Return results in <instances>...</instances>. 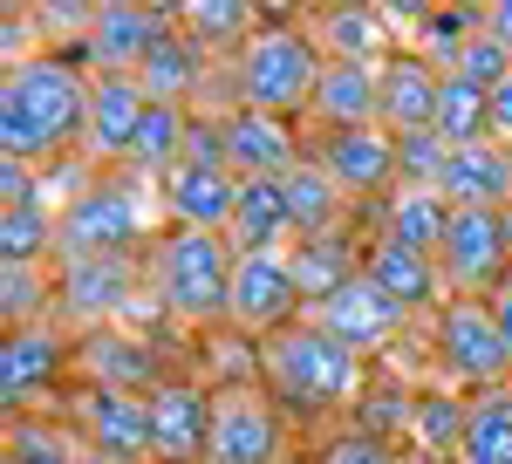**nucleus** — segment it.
Segmentation results:
<instances>
[{
    "label": "nucleus",
    "instance_id": "obj_1",
    "mask_svg": "<svg viewBox=\"0 0 512 464\" xmlns=\"http://www.w3.org/2000/svg\"><path fill=\"white\" fill-rule=\"evenodd\" d=\"M89 96L96 76H82L69 55H28L21 69H7L0 89V157L14 164H48L76 137H89Z\"/></svg>",
    "mask_w": 512,
    "mask_h": 464
},
{
    "label": "nucleus",
    "instance_id": "obj_2",
    "mask_svg": "<svg viewBox=\"0 0 512 464\" xmlns=\"http://www.w3.org/2000/svg\"><path fill=\"white\" fill-rule=\"evenodd\" d=\"M164 212V185L151 178H110V185H82L55 212V260H130Z\"/></svg>",
    "mask_w": 512,
    "mask_h": 464
},
{
    "label": "nucleus",
    "instance_id": "obj_3",
    "mask_svg": "<svg viewBox=\"0 0 512 464\" xmlns=\"http://www.w3.org/2000/svg\"><path fill=\"white\" fill-rule=\"evenodd\" d=\"M321 69H328V55L315 48V35H301V28H287V21H267V28L233 55L239 110H260V116L315 110Z\"/></svg>",
    "mask_w": 512,
    "mask_h": 464
},
{
    "label": "nucleus",
    "instance_id": "obj_4",
    "mask_svg": "<svg viewBox=\"0 0 512 464\" xmlns=\"http://www.w3.org/2000/svg\"><path fill=\"white\" fill-rule=\"evenodd\" d=\"M233 239L226 232H164L158 253H151V280H158V301L178 321H192V328H205V321H226V308H233Z\"/></svg>",
    "mask_w": 512,
    "mask_h": 464
},
{
    "label": "nucleus",
    "instance_id": "obj_5",
    "mask_svg": "<svg viewBox=\"0 0 512 464\" xmlns=\"http://www.w3.org/2000/svg\"><path fill=\"white\" fill-rule=\"evenodd\" d=\"M260 362H267V383L280 389V403H294V410H335L362 389V355H349L335 335H321L315 321L280 328Z\"/></svg>",
    "mask_w": 512,
    "mask_h": 464
},
{
    "label": "nucleus",
    "instance_id": "obj_6",
    "mask_svg": "<svg viewBox=\"0 0 512 464\" xmlns=\"http://www.w3.org/2000/svg\"><path fill=\"white\" fill-rule=\"evenodd\" d=\"M437 267H444L451 301H485L492 287H506V267H512L506 212L451 205V226H444V246H437Z\"/></svg>",
    "mask_w": 512,
    "mask_h": 464
},
{
    "label": "nucleus",
    "instance_id": "obj_7",
    "mask_svg": "<svg viewBox=\"0 0 512 464\" xmlns=\"http://www.w3.org/2000/svg\"><path fill=\"white\" fill-rule=\"evenodd\" d=\"M437 355H444V369L458 376L465 389H506L512 376V348L499 335V314L492 301H444L437 308Z\"/></svg>",
    "mask_w": 512,
    "mask_h": 464
},
{
    "label": "nucleus",
    "instance_id": "obj_8",
    "mask_svg": "<svg viewBox=\"0 0 512 464\" xmlns=\"http://www.w3.org/2000/svg\"><path fill=\"white\" fill-rule=\"evenodd\" d=\"M171 28H178V7H130V0H110V7H96V21H89V35H82V62H89V76H137Z\"/></svg>",
    "mask_w": 512,
    "mask_h": 464
},
{
    "label": "nucleus",
    "instance_id": "obj_9",
    "mask_svg": "<svg viewBox=\"0 0 512 464\" xmlns=\"http://www.w3.org/2000/svg\"><path fill=\"white\" fill-rule=\"evenodd\" d=\"M294 308H308L301 280H294V260L287 253H239L226 321L246 328V335H260V342H274L280 328H294Z\"/></svg>",
    "mask_w": 512,
    "mask_h": 464
},
{
    "label": "nucleus",
    "instance_id": "obj_10",
    "mask_svg": "<svg viewBox=\"0 0 512 464\" xmlns=\"http://www.w3.org/2000/svg\"><path fill=\"white\" fill-rule=\"evenodd\" d=\"M403 321H410V314L396 308V301L383 294V287H376V280H369V273H355L349 287H335V294H328V301L315 308V328H321V335H335V342L349 348V355H369V348H383L396 328H403Z\"/></svg>",
    "mask_w": 512,
    "mask_h": 464
},
{
    "label": "nucleus",
    "instance_id": "obj_11",
    "mask_svg": "<svg viewBox=\"0 0 512 464\" xmlns=\"http://www.w3.org/2000/svg\"><path fill=\"white\" fill-rule=\"evenodd\" d=\"M280 458V410L253 389H226L212 410L205 464H274Z\"/></svg>",
    "mask_w": 512,
    "mask_h": 464
},
{
    "label": "nucleus",
    "instance_id": "obj_12",
    "mask_svg": "<svg viewBox=\"0 0 512 464\" xmlns=\"http://www.w3.org/2000/svg\"><path fill=\"white\" fill-rule=\"evenodd\" d=\"M212 410H219V396H205L192 383H158L151 389V458L158 464H205Z\"/></svg>",
    "mask_w": 512,
    "mask_h": 464
},
{
    "label": "nucleus",
    "instance_id": "obj_13",
    "mask_svg": "<svg viewBox=\"0 0 512 464\" xmlns=\"http://www.w3.org/2000/svg\"><path fill=\"white\" fill-rule=\"evenodd\" d=\"M315 164L335 178L342 198H376L396 185V137L383 123H369V130H328Z\"/></svg>",
    "mask_w": 512,
    "mask_h": 464
},
{
    "label": "nucleus",
    "instance_id": "obj_14",
    "mask_svg": "<svg viewBox=\"0 0 512 464\" xmlns=\"http://www.w3.org/2000/svg\"><path fill=\"white\" fill-rule=\"evenodd\" d=\"M82 437L96 458H144L151 464V396H123V389H82Z\"/></svg>",
    "mask_w": 512,
    "mask_h": 464
},
{
    "label": "nucleus",
    "instance_id": "obj_15",
    "mask_svg": "<svg viewBox=\"0 0 512 464\" xmlns=\"http://www.w3.org/2000/svg\"><path fill=\"white\" fill-rule=\"evenodd\" d=\"M308 157L294 144V123L287 116H260V110H233L226 116V171L233 178H287L301 171Z\"/></svg>",
    "mask_w": 512,
    "mask_h": 464
},
{
    "label": "nucleus",
    "instance_id": "obj_16",
    "mask_svg": "<svg viewBox=\"0 0 512 464\" xmlns=\"http://www.w3.org/2000/svg\"><path fill=\"white\" fill-rule=\"evenodd\" d=\"M55 273H62V308L89 328H110L123 308H137L130 260H55Z\"/></svg>",
    "mask_w": 512,
    "mask_h": 464
},
{
    "label": "nucleus",
    "instance_id": "obj_17",
    "mask_svg": "<svg viewBox=\"0 0 512 464\" xmlns=\"http://www.w3.org/2000/svg\"><path fill=\"white\" fill-rule=\"evenodd\" d=\"M437 103H444V69H437L431 55H396V62H383V130L390 137L437 130Z\"/></svg>",
    "mask_w": 512,
    "mask_h": 464
},
{
    "label": "nucleus",
    "instance_id": "obj_18",
    "mask_svg": "<svg viewBox=\"0 0 512 464\" xmlns=\"http://www.w3.org/2000/svg\"><path fill=\"white\" fill-rule=\"evenodd\" d=\"M233 205H239L233 171L178 164V171L164 178V219H171L178 232H233Z\"/></svg>",
    "mask_w": 512,
    "mask_h": 464
},
{
    "label": "nucleus",
    "instance_id": "obj_19",
    "mask_svg": "<svg viewBox=\"0 0 512 464\" xmlns=\"http://www.w3.org/2000/svg\"><path fill=\"white\" fill-rule=\"evenodd\" d=\"M151 116V96L137 76H96V96H89V157H123L130 164V144Z\"/></svg>",
    "mask_w": 512,
    "mask_h": 464
},
{
    "label": "nucleus",
    "instance_id": "obj_20",
    "mask_svg": "<svg viewBox=\"0 0 512 464\" xmlns=\"http://www.w3.org/2000/svg\"><path fill=\"white\" fill-rule=\"evenodd\" d=\"M362 273L390 294L403 314H417V308H437L451 287H444V267H437L431 253H410V246H396V239H376L369 246V260H362Z\"/></svg>",
    "mask_w": 512,
    "mask_h": 464
},
{
    "label": "nucleus",
    "instance_id": "obj_21",
    "mask_svg": "<svg viewBox=\"0 0 512 464\" xmlns=\"http://www.w3.org/2000/svg\"><path fill=\"white\" fill-rule=\"evenodd\" d=\"M315 116L328 130H369L383 123V69L369 62H328L315 89Z\"/></svg>",
    "mask_w": 512,
    "mask_h": 464
},
{
    "label": "nucleus",
    "instance_id": "obj_22",
    "mask_svg": "<svg viewBox=\"0 0 512 464\" xmlns=\"http://www.w3.org/2000/svg\"><path fill=\"white\" fill-rule=\"evenodd\" d=\"M233 253H280L294 239V212H287V178H239L233 205Z\"/></svg>",
    "mask_w": 512,
    "mask_h": 464
},
{
    "label": "nucleus",
    "instance_id": "obj_23",
    "mask_svg": "<svg viewBox=\"0 0 512 464\" xmlns=\"http://www.w3.org/2000/svg\"><path fill=\"white\" fill-rule=\"evenodd\" d=\"M390 14L383 7H321L315 14V48L328 62H369L383 69V48H390Z\"/></svg>",
    "mask_w": 512,
    "mask_h": 464
},
{
    "label": "nucleus",
    "instance_id": "obj_24",
    "mask_svg": "<svg viewBox=\"0 0 512 464\" xmlns=\"http://www.w3.org/2000/svg\"><path fill=\"white\" fill-rule=\"evenodd\" d=\"M55 362H62V342H55L48 328H14L7 348H0V403H7V410L35 403L41 389L55 383Z\"/></svg>",
    "mask_w": 512,
    "mask_h": 464
},
{
    "label": "nucleus",
    "instance_id": "obj_25",
    "mask_svg": "<svg viewBox=\"0 0 512 464\" xmlns=\"http://www.w3.org/2000/svg\"><path fill=\"white\" fill-rule=\"evenodd\" d=\"M437 192H444V205H485V212H506V205H512V192H506V151H499V144L451 151Z\"/></svg>",
    "mask_w": 512,
    "mask_h": 464
},
{
    "label": "nucleus",
    "instance_id": "obj_26",
    "mask_svg": "<svg viewBox=\"0 0 512 464\" xmlns=\"http://www.w3.org/2000/svg\"><path fill=\"white\" fill-rule=\"evenodd\" d=\"M287 212H294V246H301V239H328V232H342L349 198L335 192V178L308 157L301 171H287Z\"/></svg>",
    "mask_w": 512,
    "mask_h": 464
},
{
    "label": "nucleus",
    "instance_id": "obj_27",
    "mask_svg": "<svg viewBox=\"0 0 512 464\" xmlns=\"http://www.w3.org/2000/svg\"><path fill=\"white\" fill-rule=\"evenodd\" d=\"M82 355H89L96 389H123V396H137V389L151 383V348L137 342L130 328H89Z\"/></svg>",
    "mask_w": 512,
    "mask_h": 464
},
{
    "label": "nucleus",
    "instance_id": "obj_28",
    "mask_svg": "<svg viewBox=\"0 0 512 464\" xmlns=\"http://www.w3.org/2000/svg\"><path fill=\"white\" fill-rule=\"evenodd\" d=\"M185 137H192V116L178 110V103H151L144 130H137V144H130V171L164 185V178L185 164Z\"/></svg>",
    "mask_w": 512,
    "mask_h": 464
},
{
    "label": "nucleus",
    "instance_id": "obj_29",
    "mask_svg": "<svg viewBox=\"0 0 512 464\" xmlns=\"http://www.w3.org/2000/svg\"><path fill=\"white\" fill-rule=\"evenodd\" d=\"M444 226H451V205L437 192H403L396 185L390 212H383V239H396V246H410V253H431L444 246Z\"/></svg>",
    "mask_w": 512,
    "mask_h": 464
},
{
    "label": "nucleus",
    "instance_id": "obj_30",
    "mask_svg": "<svg viewBox=\"0 0 512 464\" xmlns=\"http://www.w3.org/2000/svg\"><path fill=\"white\" fill-rule=\"evenodd\" d=\"M287 260H294V280H301V301H308V308H321L335 287H349L355 273H362L342 232H328V239H301Z\"/></svg>",
    "mask_w": 512,
    "mask_h": 464
},
{
    "label": "nucleus",
    "instance_id": "obj_31",
    "mask_svg": "<svg viewBox=\"0 0 512 464\" xmlns=\"http://www.w3.org/2000/svg\"><path fill=\"white\" fill-rule=\"evenodd\" d=\"M198 55H205V48H198L192 35H178V28H171V35L151 48V62L137 69L144 96H151V103H178V110H185V96L198 89Z\"/></svg>",
    "mask_w": 512,
    "mask_h": 464
},
{
    "label": "nucleus",
    "instance_id": "obj_32",
    "mask_svg": "<svg viewBox=\"0 0 512 464\" xmlns=\"http://www.w3.org/2000/svg\"><path fill=\"white\" fill-rule=\"evenodd\" d=\"M437 137H444V151H472V144H492V96H485V89H472V82H458V76H444Z\"/></svg>",
    "mask_w": 512,
    "mask_h": 464
},
{
    "label": "nucleus",
    "instance_id": "obj_33",
    "mask_svg": "<svg viewBox=\"0 0 512 464\" xmlns=\"http://www.w3.org/2000/svg\"><path fill=\"white\" fill-rule=\"evenodd\" d=\"M178 28H185L198 48H246L267 21H260L253 7H239V0H192V7H178Z\"/></svg>",
    "mask_w": 512,
    "mask_h": 464
},
{
    "label": "nucleus",
    "instance_id": "obj_34",
    "mask_svg": "<svg viewBox=\"0 0 512 464\" xmlns=\"http://www.w3.org/2000/svg\"><path fill=\"white\" fill-rule=\"evenodd\" d=\"M465 464H512V389H485L465 424Z\"/></svg>",
    "mask_w": 512,
    "mask_h": 464
},
{
    "label": "nucleus",
    "instance_id": "obj_35",
    "mask_svg": "<svg viewBox=\"0 0 512 464\" xmlns=\"http://www.w3.org/2000/svg\"><path fill=\"white\" fill-rule=\"evenodd\" d=\"M62 301V280H48V260L41 267H0V314H7V335L14 328H41V308Z\"/></svg>",
    "mask_w": 512,
    "mask_h": 464
},
{
    "label": "nucleus",
    "instance_id": "obj_36",
    "mask_svg": "<svg viewBox=\"0 0 512 464\" xmlns=\"http://www.w3.org/2000/svg\"><path fill=\"white\" fill-rule=\"evenodd\" d=\"M465 424H472V410H465L458 396H417V403H410V430H417L431 451H465Z\"/></svg>",
    "mask_w": 512,
    "mask_h": 464
},
{
    "label": "nucleus",
    "instance_id": "obj_37",
    "mask_svg": "<svg viewBox=\"0 0 512 464\" xmlns=\"http://www.w3.org/2000/svg\"><path fill=\"white\" fill-rule=\"evenodd\" d=\"M444 76H458V82H472V89H485V96H492L499 82H512V48H506V41H492V35H472Z\"/></svg>",
    "mask_w": 512,
    "mask_h": 464
},
{
    "label": "nucleus",
    "instance_id": "obj_38",
    "mask_svg": "<svg viewBox=\"0 0 512 464\" xmlns=\"http://www.w3.org/2000/svg\"><path fill=\"white\" fill-rule=\"evenodd\" d=\"M7 458L14 464H76V451H69V437H55V430H41L28 417V424H14V437H7Z\"/></svg>",
    "mask_w": 512,
    "mask_h": 464
},
{
    "label": "nucleus",
    "instance_id": "obj_39",
    "mask_svg": "<svg viewBox=\"0 0 512 464\" xmlns=\"http://www.w3.org/2000/svg\"><path fill=\"white\" fill-rule=\"evenodd\" d=\"M321 464H390V451H383L376 430H355V437H342V444H328Z\"/></svg>",
    "mask_w": 512,
    "mask_h": 464
},
{
    "label": "nucleus",
    "instance_id": "obj_40",
    "mask_svg": "<svg viewBox=\"0 0 512 464\" xmlns=\"http://www.w3.org/2000/svg\"><path fill=\"white\" fill-rule=\"evenodd\" d=\"M492 144H499V151H512V82H499V89H492Z\"/></svg>",
    "mask_w": 512,
    "mask_h": 464
},
{
    "label": "nucleus",
    "instance_id": "obj_41",
    "mask_svg": "<svg viewBox=\"0 0 512 464\" xmlns=\"http://www.w3.org/2000/svg\"><path fill=\"white\" fill-rule=\"evenodd\" d=\"M485 35L512 48V0H492V7H485Z\"/></svg>",
    "mask_w": 512,
    "mask_h": 464
},
{
    "label": "nucleus",
    "instance_id": "obj_42",
    "mask_svg": "<svg viewBox=\"0 0 512 464\" xmlns=\"http://www.w3.org/2000/svg\"><path fill=\"white\" fill-rule=\"evenodd\" d=\"M492 314H499V335H506V348H512V294H492Z\"/></svg>",
    "mask_w": 512,
    "mask_h": 464
},
{
    "label": "nucleus",
    "instance_id": "obj_43",
    "mask_svg": "<svg viewBox=\"0 0 512 464\" xmlns=\"http://www.w3.org/2000/svg\"><path fill=\"white\" fill-rule=\"evenodd\" d=\"M89 464H144V458H89Z\"/></svg>",
    "mask_w": 512,
    "mask_h": 464
},
{
    "label": "nucleus",
    "instance_id": "obj_44",
    "mask_svg": "<svg viewBox=\"0 0 512 464\" xmlns=\"http://www.w3.org/2000/svg\"><path fill=\"white\" fill-rule=\"evenodd\" d=\"M506 192H512V151H506ZM506 212H512V205H506Z\"/></svg>",
    "mask_w": 512,
    "mask_h": 464
},
{
    "label": "nucleus",
    "instance_id": "obj_45",
    "mask_svg": "<svg viewBox=\"0 0 512 464\" xmlns=\"http://www.w3.org/2000/svg\"><path fill=\"white\" fill-rule=\"evenodd\" d=\"M499 294H512V267H506V287H499Z\"/></svg>",
    "mask_w": 512,
    "mask_h": 464
},
{
    "label": "nucleus",
    "instance_id": "obj_46",
    "mask_svg": "<svg viewBox=\"0 0 512 464\" xmlns=\"http://www.w3.org/2000/svg\"><path fill=\"white\" fill-rule=\"evenodd\" d=\"M7 464H14V458H7Z\"/></svg>",
    "mask_w": 512,
    "mask_h": 464
}]
</instances>
